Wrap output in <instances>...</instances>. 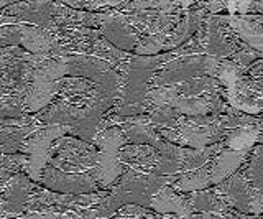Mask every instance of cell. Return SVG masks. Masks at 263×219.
Returning a JSON list of instances; mask_svg holds the SVG:
<instances>
[{
    "instance_id": "obj_1",
    "label": "cell",
    "mask_w": 263,
    "mask_h": 219,
    "mask_svg": "<svg viewBox=\"0 0 263 219\" xmlns=\"http://www.w3.org/2000/svg\"><path fill=\"white\" fill-rule=\"evenodd\" d=\"M127 142L128 140L120 125H112L97 132L94 140V145L99 149L97 163L90 175L96 178L101 188H110L125 172L119 153L123 145H127Z\"/></svg>"
},
{
    "instance_id": "obj_2",
    "label": "cell",
    "mask_w": 263,
    "mask_h": 219,
    "mask_svg": "<svg viewBox=\"0 0 263 219\" xmlns=\"http://www.w3.org/2000/svg\"><path fill=\"white\" fill-rule=\"evenodd\" d=\"M99 149L74 135H63L53 142L49 165L69 173H90L97 163Z\"/></svg>"
},
{
    "instance_id": "obj_3",
    "label": "cell",
    "mask_w": 263,
    "mask_h": 219,
    "mask_svg": "<svg viewBox=\"0 0 263 219\" xmlns=\"http://www.w3.org/2000/svg\"><path fill=\"white\" fill-rule=\"evenodd\" d=\"M71 132L72 129L69 125L48 124L30 134L23 140V145L20 149V153H25L28 157L27 165L23 168V173H27L35 183H40L43 170L49 161V153H51L53 142Z\"/></svg>"
},
{
    "instance_id": "obj_4",
    "label": "cell",
    "mask_w": 263,
    "mask_h": 219,
    "mask_svg": "<svg viewBox=\"0 0 263 219\" xmlns=\"http://www.w3.org/2000/svg\"><path fill=\"white\" fill-rule=\"evenodd\" d=\"M219 58L209 54H189L178 56V58L163 64V69L156 76H153V84L158 86H176L184 81L201 78L209 75L212 78L217 76Z\"/></svg>"
},
{
    "instance_id": "obj_5",
    "label": "cell",
    "mask_w": 263,
    "mask_h": 219,
    "mask_svg": "<svg viewBox=\"0 0 263 219\" xmlns=\"http://www.w3.org/2000/svg\"><path fill=\"white\" fill-rule=\"evenodd\" d=\"M99 31L109 42L123 51H135L140 42L138 31L119 9L99 12Z\"/></svg>"
},
{
    "instance_id": "obj_6",
    "label": "cell",
    "mask_w": 263,
    "mask_h": 219,
    "mask_svg": "<svg viewBox=\"0 0 263 219\" xmlns=\"http://www.w3.org/2000/svg\"><path fill=\"white\" fill-rule=\"evenodd\" d=\"M40 185L45 188L53 190L64 194H86L96 193L101 186L96 181V178L90 173H69L63 172L60 168H54L53 165H46L41 175Z\"/></svg>"
},
{
    "instance_id": "obj_7",
    "label": "cell",
    "mask_w": 263,
    "mask_h": 219,
    "mask_svg": "<svg viewBox=\"0 0 263 219\" xmlns=\"http://www.w3.org/2000/svg\"><path fill=\"white\" fill-rule=\"evenodd\" d=\"M36 183L31 178L18 172L5 183L2 196H0V216L22 217L25 213V205L30 199Z\"/></svg>"
},
{
    "instance_id": "obj_8",
    "label": "cell",
    "mask_w": 263,
    "mask_h": 219,
    "mask_svg": "<svg viewBox=\"0 0 263 219\" xmlns=\"http://www.w3.org/2000/svg\"><path fill=\"white\" fill-rule=\"evenodd\" d=\"M219 190L226 194L237 209L243 211V213H250V206L257 190L247 183L242 175L234 173L232 176H229V180L219 183Z\"/></svg>"
},
{
    "instance_id": "obj_9",
    "label": "cell",
    "mask_w": 263,
    "mask_h": 219,
    "mask_svg": "<svg viewBox=\"0 0 263 219\" xmlns=\"http://www.w3.org/2000/svg\"><path fill=\"white\" fill-rule=\"evenodd\" d=\"M249 150H224L214 158L212 165L209 167L211 172V180L214 185H219L224 180H227L229 176H232L237 168L243 163V160L247 157Z\"/></svg>"
},
{
    "instance_id": "obj_10",
    "label": "cell",
    "mask_w": 263,
    "mask_h": 219,
    "mask_svg": "<svg viewBox=\"0 0 263 219\" xmlns=\"http://www.w3.org/2000/svg\"><path fill=\"white\" fill-rule=\"evenodd\" d=\"M150 208L156 213H175L176 216H191L193 206L187 199L181 198L175 190L163 186V188L152 198Z\"/></svg>"
},
{
    "instance_id": "obj_11",
    "label": "cell",
    "mask_w": 263,
    "mask_h": 219,
    "mask_svg": "<svg viewBox=\"0 0 263 219\" xmlns=\"http://www.w3.org/2000/svg\"><path fill=\"white\" fill-rule=\"evenodd\" d=\"M43 125L40 119L28 125H0V153H18L23 140Z\"/></svg>"
},
{
    "instance_id": "obj_12",
    "label": "cell",
    "mask_w": 263,
    "mask_h": 219,
    "mask_svg": "<svg viewBox=\"0 0 263 219\" xmlns=\"http://www.w3.org/2000/svg\"><path fill=\"white\" fill-rule=\"evenodd\" d=\"M229 23L237 36L243 40L247 45H250L253 50L263 53V25L258 22L247 19L245 15L237 17V15H227Z\"/></svg>"
},
{
    "instance_id": "obj_13",
    "label": "cell",
    "mask_w": 263,
    "mask_h": 219,
    "mask_svg": "<svg viewBox=\"0 0 263 219\" xmlns=\"http://www.w3.org/2000/svg\"><path fill=\"white\" fill-rule=\"evenodd\" d=\"M212 183L211 180V172L208 167H201L197 170H191V172L184 173L183 176L176 181V188L184 193H194V191H202Z\"/></svg>"
},
{
    "instance_id": "obj_14",
    "label": "cell",
    "mask_w": 263,
    "mask_h": 219,
    "mask_svg": "<svg viewBox=\"0 0 263 219\" xmlns=\"http://www.w3.org/2000/svg\"><path fill=\"white\" fill-rule=\"evenodd\" d=\"M171 107H175L181 116L196 117V116H205L211 111V105L208 97H187L178 94L176 99L171 102Z\"/></svg>"
},
{
    "instance_id": "obj_15",
    "label": "cell",
    "mask_w": 263,
    "mask_h": 219,
    "mask_svg": "<svg viewBox=\"0 0 263 219\" xmlns=\"http://www.w3.org/2000/svg\"><path fill=\"white\" fill-rule=\"evenodd\" d=\"M258 132H260V127L257 125H245L240 129H235L229 135H227V145L230 149L234 150H250L253 147L255 140L258 139Z\"/></svg>"
},
{
    "instance_id": "obj_16",
    "label": "cell",
    "mask_w": 263,
    "mask_h": 219,
    "mask_svg": "<svg viewBox=\"0 0 263 219\" xmlns=\"http://www.w3.org/2000/svg\"><path fill=\"white\" fill-rule=\"evenodd\" d=\"M168 35H170V31H166V33H155V35L142 36L135 48V53L143 54V56L160 54V51L164 50V46H166Z\"/></svg>"
},
{
    "instance_id": "obj_17",
    "label": "cell",
    "mask_w": 263,
    "mask_h": 219,
    "mask_svg": "<svg viewBox=\"0 0 263 219\" xmlns=\"http://www.w3.org/2000/svg\"><path fill=\"white\" fill-rule=\"evenodd\" d=\"M28 157L25 153H0V178H12L23 172Z\"/></svg>"
},
{
    "instance_id": "obj_18",
    "label": "cell",
    "mask_w": 263,
    "mask_h": 219,
    "mask_svg": "<svg viewBox=\"0 0 263 219\" xmlns=\"http://www.w3.org/2000/svg\"><path fill=\"white\" fill-rule=\"evenodd\" d=\"M247 178L255 190L263 191V143L253 149L250 165L247 168Z\"/></svg>"
},
{
    "instance_id": "obj_19",
    "label": "cell",
    "mask_w": 263,
    "mask_h": 219,
    "mask_svg": "<svg viewBox=\"0 0 263 219\" xmlns=\"http://www.w3.org/2000/svg\"><path fill=\"white\" fill-rule=\"evenodd\" d=\"M189 203L194 211H204V213H214V211H220L224 208L222 201L211 191H194Z\"/></svg>"
},
{
    "instance_id": "obj_20",
    "label": "cell",
    "mask_w": 263,
    "mask_h": 219,
    "mask_svg": "<svg viewBox=\"0 0 263 219\" xmlns=\"http://www.w3.org/2000/svg\"><path fill=\"white\" fill-rule=\"evenodd\" d=\"M176 96L178 91L175 86H158L146 93V101L153 107H160V105H171V102L176 99Z\"/></svg>"
},
{
    "instance_id": "obj_21",
    "label": "cell",
    "mask_w": 263,
    "mask_h": 219,
    "mask_svg": "<svg viewBox=\"0 0 263 219\" xmlns=\"http://www.w3.org/2000/svg\"><path fill=\"white\" fill-rule=\"evenodd\" d=\"M23 219H82L76 211H30L23 213Z\"/></svg>"
},
{
    "instance_id": "obj_22",
    "label": "cell",
    "mask_w": 263,
    "mask_h": 219,
    "mask_svg": "<svg viewBox=\"0 0 263 219\" xmlns=\"http://www.w3.org/2000/svg\"><path fill=\"white\" fill-rule=\"evenodd\" d=\"M25 51H27V50L22 48V46H18V45L0 48V78H2V75L5 72L8 63H10L12 60H15V58H18V56L23 54Z\"/></svg>"
},
{
    "instance_id": "obj_23",
    "label": "cell",
    "mask_w": 263,
    "mask_h": 219,
    "mask_svg": "<svg viewBox=\"0 0 263 219\" xmlns=\"http://www.w3.org/2000/svg\"><path fill=\"white\" fill-rule=\"evenodd\" d=\"M117 213H120V216H125V217H148L150 216V213L140 205H125V206H122Z\"/></svg>"
},
{
    "instance_id": "obj_24",
    "label": "cell",
    "mask_w": 263,
    "mask_h": 219,
    "mask_svg": "<svg viewBox=\"0 0 263 219\" xmlns=\"http://www.w3.org/2000/svg\"><path fill=\"white\" fill-rule=\"evenodd\" d=\"M193 219H220L219 216H216L214 213H202L199 216H194Z\"/></svg>"
},
{
    "instance_id": "obj_25",
    "label": "cell",
    "mask_w": 263,
    "mask_h": 219,
    "mask_svg": "<svg viewBox=\"0 0 263 219\" xmlns=\"http://www.w3.org/2000/svg\"><path fill=\"white\" fill-rule=\"evenodd\" d=\"M16 2H23V0H0V12H2L5 7L12 5V4H16Z\"/></svg>"
},
{
    "instance_id": "obj_26",
    "label": "cell",
    "mask_w": 263,
    "mask_h": 219,
    "mask_svg": "<svg viewBox=\"0 0 263 219\" xmlns=\"http://www.w3.org/2000/svg\"><path fill=\"white\" fill-rule=\"evenodd\" d=\"M175 219H193V216H176Z\"/></svg>"
},
{
    "instance_id": "obj_27",
    "label": "cell",
    "mask_w": 263,
    "mask_h": 219,
    "mask_svg": "<svg viewBox=\"0 0 263 219\" xmlns=\"http://www.w3.org/2000/svg\"><path fill=\"white\" fill-rule=\"evenodd\" d=\"M112 219H138V217H125V216H117V217H112Z\"/></svg>"
},
{
    "instance_id": "obj_28",
    "label": "cell",
    "mask_w": 263,
    "mask_h": 219,
    "mask_svg": "<svg viewBox=\"0 0 263 219\" xmlns=\"http://www.w3.org/2000/svg\"><path fill=\"white\" fill-rule=\"evenodd\" d=\"M109 219H110V217H109Z\"/></svg>"
}]
</instances>
